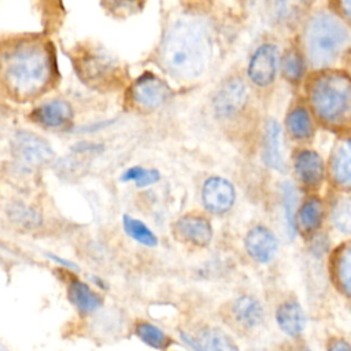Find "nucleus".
Segmentation results:
<instances>
[{
    "label": "nucleus",
    "mask_w": 351,
    "mask_h": 351,
    "mask_svg": "<svg viewBox=\"0 0 351 351\" xmlns=\"http://www.w3.org/2000/svg\"><path fill=\"white\" fill-rule=\"evenodd\" d=\"M0 78L8 95L18 101L44 95L58 80L52 44L40 37L11 41L0 52Z\"/></svg>",
    "instance_id": "f257e3e1"
},
{
    "label": "nucleus",
    "mask_w": 351,
    "mask_h": 351,
    "mask_svg": "<svg viewBox=\"0 0 351 351\" xmlns=\"http://www.w3.org/2000/svg\"><path fill=\"white\" fill-rule=\"evenodd\" d=\"M159 58L167 73L180 80L199 77L211 58V40L207 27L196 18L177 19L163 38Z\"/></svg>",
    "instance_id": "f03ea898"
},
{
    "label": "nucleus",
    "mask_w": 351,
    "mask_h": 351,
    "mask_svg": "<svg viewBox=\"0 0 351 351\" xmlns=\"http://www.w3.org/2000/svg\"><path fill=\"white\" fill-rule=\"evenodd\" d=\"M310 100L315 114L330 126L351 123V80L336 71L315 77L310 86Z\"/></svg>",
    "instance_id": "7ed1b4c3"
},
{
    "label": "nucleus",
    "mask_w": 351,
    "mask_h": 351,
    "mask_svg": "<svg viewBox=\"0 0 351 351\" xmlns=\"http://www.w3.org/2000/svg\"><path fill=\"white\" fill-rule=\"evenodd\" d=\"M350 38L347 27L333 15L318 14L313 16L306 29L308 56L315 66H325L347 45Z\"/></svg>",
    "instance_id": "20e7f679"
},
{
    "label": "nucleus",
    "mask_w": 351,
    "mask_h": 351,
    "mask_svg": "<svg viewBox=\"0 0 351 351\" xmlns=\"http://www.w3.org/2000/svg\"><path fill=\"white\" fill-rule=\"evenodd\" d=\"M74 66L80 78L95 88H107L121 77L115 59L100 49H84L74 59Z\"/></svg>",
    "instance_id": "39448f33"
},
{
    "label": "nucleus",
    "mask_w": 351,
    "mask_h": 351,
    "mask_svg": "<svg viewBox=\"0 0 351 351\" xmlns=\"http://www.w3.org/2000/svg\"><path fill=\"white\" fill-rule=\"evenodd\" d=\"M129 100L140 111H154L171 95L170 86L151 71L143 73L129 86Z\"/></svg>",
    "instance_id": "423d86ee"
},
{
    "label": "nucleus",
    "mask_w": 351,
    "mask_h": 351,
    "mask_svg": "<svg viewBox=\"0 0 351 351\" xmlns=\"http://www.w3.org/2000/svg\"><path fill=\"white\" fill-rule=\"evenodd\" d=\"M11 147L15 159L26 167H41L49 163L53 158V151L49 143L32 132H16Z\"/></svg>",
    "instance_id": "0eeeda50"
},
{
    "label": "nucleus",
    "mask_w": 351,
    "mask_h": 351,
    "mask_svg": "<svg viewBox=\"0 0 351 351\" xmlns=\"http://www.w3.org/2000/svg\"><path fill=\"white\" fill-rule=\"evenodd\" d=\"M180 337L192 351H240L233 339L215 326H203L192 333L182 330Z\"/></svg>",
    "instance_id": "6e6552de"
},
{
    "label": "nucleus",
    "mask_w": 351,
    "mask_h": 351,
    "mask_svg": "<svg viewBox=\"0 0 351 351\" xmlns=\"http://www.w3.org/2000/svg\"><path fill=\"white\" fill-rule=\"evenodd\" d=\"M202 200L210 213L223 214L234 203V188L225 178L211 177L203 185Z\"/></svg>",
    "instance_id": "1a4fd4ad"
},
{
    "label": "nucleus",
    "mask_w": 351,
    "mask_h": 351,
    "mask_svg": "<svg viewBox=\"0 0 351 351\" xmlns=\"http://www.w3.org/2000/svg\"><path fill=\"white\" fill-rule=\"evenodd\" d=\"M244 245L251 259L262 265L271 262L278 251L277 237L265 226L252 228L245 236Z\"/></svg>",
    "instance_id": "9d476101"
},
{
    "label": "nucleus",
    "mask_w": 351,
    "mask_h": 351,
    "mask_svg": "<svg viewBox=\"0 0 351 351\" xmlns=\"http://www.w3.org/2000/svg\"><path fill=\"white\" fill-rule=\"evenodd\" d=\"M174 233L185 243L196 247H206L213 239L210 222L200 215L186 214L174 223Z\"/></svg>",
    "instance_id": "9b49d317"
},
{
    "label": "nucleus",
    "mask_w": 351,
    "mask_h": 351,
    "mask_svg": "<svg viewBox=\"0 0 351 351\" xmlns=\"http://www.w3.org/2000/svg\"><path fill=\"white\" fill-rule=\"evenodd\" d=\"M30 118L43 128L63 129L73 121V108L67 101L53 99L36 107L32 111Z\"/></svg>",
    "instance_id": "f8f14e48"
},
{
    "label": "nucleus",
    "mask_w": 351,
    "mask_h": 351,
    "mask_svg": "<svg viewBox=\"0 0 351 351\" xmlns=\"http://www.w3.org/2000/svg\"><path fill=\"white\" fill-rule=\"evenodd\" d=\"M247 89L243 81L233 78L225 82L214 97V108L218 117L234 115L245 103Z\"/></svg>",
    "instance_id": "ddd939ff"
},
{
    "label": "nucleus",
    "mask_w": 351,
    "mask_h": 351,
    "mask_svg": "<svg viewBox=\"0 0 351 351\" xmlns=\"http://www.w3.org/2000/svg\"><path fill=\"white\" fill-rule=\"evenodd\" d=\"M277 48L270 44H265L256 49L254 53L250 67H248V74L250 78L256 84V85H269L276 75L277 70Z\"/></svg>",
    "instance_id": "4468645a"
},
{
    "label": "nucleus",
    "mask_w": 351,
    "mask_h": 351,
    "mask_svg": "<svg viewBox=\"0 0 351 351\" xmlns=\"http://www.w3.org/2000/svg\"><path fill=\"white\" fill-rule=\"evenodd\" d=\"M230 315L244 329L258 328L265 318V308L252 295H240L230 304Z\"/></svg>",
    "instance_id": "2eb2a0df"
},
{
    "label": "nucleus",
    "mask_w": 351,
    "mask_h": 351,
    "mask_svg": "<svg viewBox=\"0 0 351 351\" xmlns=\"http://www.w3.org/2000/svg\"><path fill=\"white\" fill-rule=\"evenodd\" d=\"M276 321L278 328L289 337H300L306 329L307 318L302 304L291 298L284 300L276 311Z\"/></svg>",
    "instance_id": "dca6fc26"
},
{
    "label": "nucleus",
    "mask_w": 351,
    "mask_h": 351,
    "mask_svg": "<svg viewBox=\"0 0 351 351\" xmlns=\"http://www.w3.org/2000/svg\"><path fill=\"white\" fill-rule=\"evenodd\" d=\"M67 296L71 304L82 314H92L101 308L103 299L86 282L71 277L67 285Z\"/></svg>",
    "instance_id": "f3484780"
},
{
    "label": "nucleus",
    "mask_w": 351,
    "mask_h": 351,
    "mask_svg": "<svg viewBox=\"0 0 351 351\" xmlns=\"http://www.w3.org/2000/svg\"><path fill=\"white\" fill-rule=\"evenodd\" d=\"M332 274L337 288L351 299V241L335 252L332 258Z\"/></svg>",
    "instance_id": "a211bd4d"
},
{
    "label": "nucleus",
    "mask_w": 351,
    "mask_h": 351,
    "mask_svg": "<svg viewBox=\"0 0 351 351\" xmlns=\"http://www.w3.org/2000/svg\"><path fill=\"white\" fill-rule=\"evenodd\" d=\"M332 173L335 181L346 188H351V138L341 141L332 158Z\"/></svg>",
    "instance_id": "6ab92c4d"
},
{
    "label": "nucleus",
    "mask_w": 351,
    "mask_h": 351,
    "mask_svg": "<svg viewBox=\"0 0 351 351\" xmlns=\"http://www.w3.org/2000/svg\"><path fill=\"white\" fill-rule=\"evenodd\" d=\"M295 167L302 181L307 185H317L324 174L322 160L313 151L300 152L296 158Z\"/></svg>",
    "instance_id": "aec40b11"
},
{
    "label": "nucleus",
    "mask_w": 351,
    "mask_h": 351,
    "mask_svg": "<svg viewBox=\"0 0 351 351\" xmlns=\"http://www.w3.org/2000/svg\"><path fill=\"white\" fill-rule=\"evenodd\" d=\"M280 126L277 122L270 121L267 123L266 128V137H265V149H263V158L265 162L278 170V171H284L285 170V165L282 160V155H281V148H280Z\"/></svg>",
    "instance_id": "412c9836"
},
{
    "label": "nucleus",
    "mask_w": 351,
    "mask_h": 351,
    "mask_svg": "<svg viewBox=\"0 0 351 351\" xmlns=\"http://www.w3.org/2000/svg\"><path fill=\"white\" fill-rule=\"evenodd\" d=\"M134 333L143 343L156 350H166L171 343L167 335L160 328H158L151 322H145V321L137 322L134 326Z\"/></svg>",
    "instance_id": "4be33fe9"
},
{
    "label": "nucleus",
    "mask_w": 351,
    "mask_h": 351,
    "mask_svg": "<svg viewBox=\"0 0 351 351\" xmlns=\"http://www.w3.org/2000/svg\"><path fill=\"white\" fill-rule=\"evenodd\" d=\"M122 223H123L125 233L130 236L134 241L147 247H154L158 244V239L155 233L143 221L125 214L122 218Z\"/></svg>",
    "instance_id": "5701e85b"
},
{
    "label": "nucleus",
    "mask_w": 351,
    "mask_h": 351,
    "mask_svg": "<svg viewBox=\"0 0 351 351\" xmlns=\"http://www.w3.org/2000/svg\"><path fill=\"white\" fill-rule=\"evenodd\" d=\"M322 215H324L322 203L318 199L307 200L299 211V226H300V229L304 233L314 232L319 226V223L322 221Z\"/></svg>",
    "instance_id": "b1692460"
},
{
    "label": "nucleus",
    "mask_w": 351,
    "mask_h": 351,
    "mask_svg": "<svg viewBox=\"0 0 351 351\" xmlns=\"http://www.w3.org/2000/svg\"><path fill=\"white\" fill-rule=\"evenodd\" d=\"M8 217L12 222H15L16 225L26 228V229L37 228L41 223L40 213L23 203H19V202L12 203L8 207Z\"/></svg>",
    "instance_id": "393cba45"
},
{
    "label": "nucleus",
    "mask_w": 351,
    "mask_h": 351,
    "mask_svg": "<svg viewBox=\"0 0 351 351\" xmlns=\"http://www.w3.org/2000/svg\"><path fill=\"white\" fill-rule=\"evenodd\" d=\"M332 221L336 229L351 234V197H340L332 208Z\"/></svg>",
    "instance_id": "a878e982"
},
{
    "label": "nucleus",
    "mask_w": 351,
    "mask_h": 351,
    "mask_svg": "<svg viewBox=\"0 0 351 351\" xmlns=\"http://www.w3.org/2000/svg\"><path fill=\"white\" fill-rule=\"evenodd\" d=\"M121 180L125 181V182L133 181L138 188H144V186L156 184L160 180V174L155 169H145V167H141V166H133V167H129L128 170L123 171Z\"/></svg>",
    "instance_id": "bb28decb"
},
{
    "label": "nucleus",
    "mask_w": 351,
    "mask_h": 351,
    "mask_svg": "<svg viewBox=\"0 0 351 351\" xmlns=\"http://www.w3.org/2000/svg\"><path fill=\"white\" fill-rule=\"evenodd\" d=\"M287 125L289 132L292 133V136H295L296 138H303L310 136L311 133V122H310V117L307 114L306 110L303 108H296L293 110L287 119Z\"/></svg>",
    "instance_id": "cd10ccee"
},
{
    "label": "nucleus",
    "mask_w": 351,
    "mask_h": 351,
    "mask_svg": "<svg viewBox=\"0 0 351 351\" xmlns=\"http://www.w3.org/2000/svg\"><path fill=\"white\" fill-rule=\"evenodd\" d=\"M103 7L117 16H129L138 11L144 0H101Z\"/></svg>",
    "instance_id": "c85d7f7f"
},
{
    "label": "nucleus",
    "mask_w": 351,
    "mask_h": 351,
    "mask_svg": "<svg viewBox=\"0 0 351 351\" xmlns=\"http://www.w3.org/2000/svg\"><path fill=\"white\" fill-rule=\"evenodd\" d=\"M304 71L303 59L298 52H289L284 60V74L291 81H298Z\"/></svg>",
    "instance_id": "c756f323"
},
{
    "label": "nucleus",
    "mask_w": 351,
    "mask_h": 351,
    "mask_svg": "<svg viewBox=\"0 0 351 351\" xmlns=\"http://www.w3.org/2000/svg\"><path fill=\"white\" fill-rule=\"evenodd\" d=\"M295 202H296V197L293 195V189L291 188V185L284 186V210H285V218L288 223V232L291 234L295 233V213H293Z\"/></svg>",
    "instance_id": "7c9ffc66"
},
{
    "label": "nucleus",
    "mask_w": 351,
    "mask_h": 351,
    "mask_svg": "<svg viewBox=\"0 0 351 351\" xmlns=\"http://www.w3.org/2000/svg\"><path fill=\"white\" fill-rule=\"evenodd\" d=\"M326 351H351V346L343 339H333L328 343Z\"/></svg>",
    "instance_id": "2f4dec72"
},
{
    "label": "nucleus",
    "mask_w": 351,
    "mask_h": 351,
    "mask_svg": "<svg viewBox=\"0 0 351 351\" xmlns=\"http://www.w3.org/2000/svg\"><path fill=\"white\" fill-rule=\"evenodd\" d=\"M337 1L341 12L351 22V0H337Z\"/></svg>",
    "instance_id": "473e14b6"
},
{
    "label": "nucleus",
    "mask_w": 351,
    "mask_h": 351,
    "mask_svg": "<svg viewBox=\"0 0 351 351\" xmlns=\"http://www.w3.org/2000/svg\"><path fill=\"white\" fill-rule=\"evenodd\" d=\"M0 351H8V348L1 341H0Z\"/></svg>",
    "instance_id": "72a5a7b5"
}]
</instances>
